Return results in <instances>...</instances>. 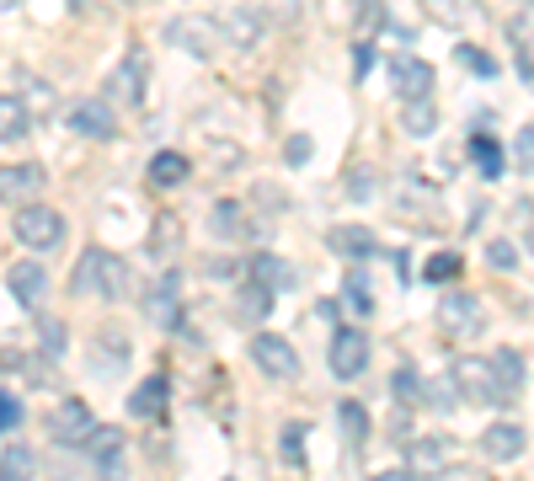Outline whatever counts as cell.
Listing matches in <instances>:
<instances>
[{
  "label": "cell",
  "instance_id": "obj_1",
  "mask_svg": "<svg viewBox=\"0 0 534 481\" xmlns=\"http://www.w3.org/2000/svg\"><path fill=\"white\" fill-rule=\"evenodd\" d=\"M129 284H134V278H129V262H123L118 252H102V246H91V252L75 262V284H70V289L81 294V300L91 294V300H107V305H113V300H123V294H129Z\"/></svg>",
  "mask_w": 534,
  "mask_h": 481
},
{
  "label": "cell",
  "instance_id": "obj_2",
  "mask_svg": "<svg viewBox=\"0 0 534 481\" xmlns=\"http://www.w3.org/2000/svg\"><path fill=\"white\" fill-rule=\"evenodd\" d=\"M11 230H17V241L27 252H54V246L65 241V214L49 209V204H22Z\"/></svg>",
  "mask_w": 534,
  "mask_h": 481
},
{
  "label": "cell",
  "instance_id": "obj_3",
  "mask_svg": "<svg viewBox=\"0 0 534 481\" xmlns=\"http://www.w3.org/2000/svg\"><path fill=\"white\" fill-rule=\"evenodd\" d=\"M161 38L171 43V49H182V54H193V59H209L219 49V27L209 17H171L161 27Z\"/></svg>",
  "mask_w": 534,
  "mask_h": 481
},
{
  "label": "cell",
  "instance_id": "obj_4",
  "mask_svg": "<svg viewBox=\"0 0 534 481\" xmlns=\"http://www.w3.org/2000/svg\"><path fill=\"white\" fill-rule=\"evenodd\" d=\"M251 359H257V369L267 380H294V375H300V353H294L284 337H273V332L251 337Z\"/></svg>",
  "mask_w": 534,
  "mask_h": 481
},
{
  "label": "cell",
  "instance_id": "obj_5",
  "mask_svg": "<svg viewBox=\"0 0 534 481\" xmlns=\"http://www.w3.org/2000/svg\"><path fill=\"white\" fill-rule=\"evenodd\" d=\"M97 433V417H91L86 401H59L49 412V439L54 444H86Z\"/></svg>",
  "mask_w": 534,
  "mask_h": 481
},
{
  "label": "cell",
  "instance_id": "obj_6",
  "mask_svg": "<svg viewBox=\"0 0 534 481\" xmlns=\"http://www.w3.org/2000/svg\"><path fill=\"white\" fill-rule=\"evenodd\" d=\"M481 300L470 289H449L444 300H438V327L454 332V337H465V332H481Z\"/></svg>",
  "mask_w": 534,
  "mask_h": 481
},
{
  "label": "cell",
  "instance_id": "obj_7",
  "mask_svg": "<svg viewBox=\"0 0 534 481\" xmlns=\"http://www.w3.org/2000/svg\"><path fill=\"white\" fill-rule=\"evenodd\" d=\"M390 86H396V97L401 102H422V97H433V65L428 59H412V54H401V59H390Z\"/></svg>",
  "mask_w": 534,
  "mask_h": 481
},
{
  "label": "cell",
  "instance_id": "obj_8",
  "mask_svg": "<svg viewBox=\"0 0 534 481\" xmlns=\"http://www.w3.org/2000/svg\"><path fill=\"white\" fill-rule=\"evenodd\" d=\"M145 316H150V327H177V316H182V278L177 273H161L150 284Z\"/></svg>",
  "mask_w": 534,
  "mask_h": 481
},
{
  "label": "cell",
  "instance_id": "obj_9",
  "mask_svg": "<svg viewBox=\"0 0 534 481\" xmlns=\"http://www.w3.org/2000/svg\"><path fill=\"white\" fill-rule=\"evenodd\" d=\"M364 369H369V337L353 332V327H342L332 337V375L337 380H358Z\"/></svg>",
  "mask_w": 534,
  "mask_h": 481
},
{
  "label": "cell",
  "instance_id": "obj_10",
  "mask_svg": "<svg viewBox=\"0 0 534 481\" xmlns=\"http://www.w3.org/2000/svg\"><path fill=\"white\" fill-rule=\"evenodd\" d=\"M43 193V166L22 161V166H0V204H27Z\"/></svg>",
  "mask_w": 534,
  "mask_h": 481
},
{
  "label": "cell",
  "instance_id": "obj_11",
  "mask_svg": "<svg viewBox=\"0 0 534 481\" xmlns=\"http://www.w3.org/2000/svg\"><path fill=\"white\" fill-rule=\"evenodd\" d=\"M422 11H428L438 27H486L481 0H422Z\"/></svg>",
  "mask_w": 534,
  "mask_h": 481
},
{
  "label": "cell",
  "instance_id": "obj_12",
  "mask_svg": "<svg viewBox=\"0 0 534 481\" xmlns=\"http://www.w3.org/2000/svg\"><path fill=\"white\" fill-rule=\"evenodd\" d=\"M454 380H460V391H465V396H476V401H502V385H497V364L465 359V364H454Z\"/></svg>",
  "mask_w": 534,
  "mask_h": 481
},
{
  "label": "cell",
  "instance_id": "obj_13",
  "mask_svg": "<svg viewBox=\"0 0 534 481\" xmlns=\"http://www.w3.org/2000/svg\"><path fill=\"white\" fill-rule=\"evenodd\" d=\"M70 123H75V134H86V139H113L118 134V113L107 102H75V113H70Z\"/></svg>",
  "mask_w": 534,
  "mask_h": 481
},
{
  "label": "cell",
  "instance_id": "obj_14",
  "mask_svg": "<svg viewBox=\"0 0 534 481\" xmlns=\"http://www.w3.org/2000/svg\"><path fill=\"white\" fill-rule=\"evenodd\" d=\"M524 444H529V433L518 428V423H492V428L481 433V449L492 460H518V455H524Z\"/></svg>",
  "mask_w": 534,
  "mask_h": 481
},
{
  "label": "cell",
  "instance_id": "obj_15",
  "mask_svg": "<svg viewBox=\"0 0 534 481\" xmlns=\"http://www.w3.org/2000/svg\"><path fill=\"white\" fill-rule=\"evenodd\" d=\"M6 278H11V294H17L22 305H43V294H49V273H43V262H17Z\"/></svg>",
  "mask_w": 534,
  "mask_h": 481
},
{
  "label": "cell",
  "instance_id": "obj_16",
  "mask_svg": "<svg viewBox=\"0 0 534 481\" xmlns=\"http://www.w3.org/2000/svg\"><path fill=\"white\" fill-rule=\"evenodd\" d=\"M91 353H97V375H118V369L129 364V337H123L118 327H102Z\"/></svg>",
  "mask_w": 534,
  "mask_h": 481
},
{
  "label": "cell",
  "instance_id": "obj_17",
  "mask_svg": "<svg viewBox=\"0 0 534 481\" xmlns=\"http://www.w3.org/2000/svg\"><path fill=\"white\" fill-rule=\"evenodd\" d=\"M251 278L267 284V289H294V284H300V268L284 262V257H273V252H257V257H251Z\"/></svg>",
  "mask_w": 534,
  "mask_h": 481
},
{
  "label": "cell",
  "instance_id": "obj_18",
  "mask_svg": "<svg viewBox=\"0 0 534 481\" xmlns=\"http://www.w3.org/2000/svg\"><path fill=\"white\" fill-rule=\"evenodd\" d=\"M326 241H332L337 257H374V230H364V225H337Z\"/></svg>",
  "mask_w": 534,
  "mask_h": 481
},
{
  "label": "cell",
  "instance_id": "obj_19",
  "mask_svg": "<svg viewBox=\"0 0 534 481\" xmlns=\"http://www.w3.org/2000/svg\"><path fill=\"white\" fill-rule=\"evenodd\" d=\"M91 460L97 465H107V471H113L118 465V455H123V428H107V423H97V433H91V439L81 444Z\"/></svg>",
  "mask_w": 534,
  "mask_h": 481
},
{
  "label": "cell",
  "instance_id": "obj_20",
  "mask_svg": "<svg viewBox=\"0 0 534 481\" xmlns=\"http://www.w3.org/2000/svg\"><path fill=\"white\" fill-rule=\"evenodd\" d=\"M33 129V113L17 102V97H0V145H17Z\"/></svg>",
  "mask_w": 534,
  "mask_h": 481
},
{
  "label": "cell",
  "instance_id": "obj_21",
  "mask_svg": "<svg viewBox=\"0 0 534 481\" xmlns=\"http://www.w3.org/2000/svg\"><path fill=\"white\" fill-rule=\"evenodd\" d=\"M33 476H38V455L27 444L0 449V481H33Z\"/></svg>",
  "mask_w": 534,
  "mask_h": 481
},
{
  "label": "cell",
  "instance_id": "obj_22",
  "mask_svg": "<svg viewBox=\"0 0 534 481\" xmlns=\"http://www.w3.org/2000/svg\"><path fill=\"white\" fill-rule=\"evenodd\" d=\"M209 220H214V236H219V241H241V236H246V209L235 204V198H219Z\"/></svg>",
  "mask_w": 534,
  "mask_h": 481
},
{
  "label": "cell",
  "instance_id": "obj_23",
  "mask_svg": "<svg viewBox=\"0 0 534 481\" xmlns=\"http://www.w3.org/2000/svg\"><path fill=\"white\" fill-rule=\"evenodd\" d=\"M187 172H193V166H187V155H177V150H161L150 161V182H155V188H177V182H187Z\"/></svg>",
  "mask_w": 534,
  "mask_h": 481
},
{
  "label": "cell",
  "instance_id": "obj_24",
  "mask_svg": "<svg viewBox=\"0 0 534 481\" xmlns=\"http://www.w3.org/2000/svg\"><path fill=\"white\" fill-rule=\"evenodd\" d=\"M113 91H118V97H129V102L145 97V54H129V59H123L118 75H113Z\"/></svg>",
  "mask_w": 534,
  "mask_h": 481
},
{
  "label": "cell",
  "instance_id": "obj_25",
  "mask_svg": "<svg viewBox=\"0 0 534 481\" xmlns=\"http://www.w3.org/2000/svg\"><path fill=\"white\" fill-rule=\"evenodd\" d=\"M161 407H166V380H161V375H150V380L129 396V412H134V417H155Z\"/></svg>",
  "mask_w": 534,
  "mask_h": 481
},
{
  "label": "cell",
  "instance_id": "obj_26",
  "mask_svg": "<svg viewBox=\"0 0 534 481\" xmlns=\"http://www.w3.org/2000/svg\"><path fill=\"white\" fill-rule=\"evenodd\" d=\"M401 129L412 134V139L433 134V129H438V113H433V102H428V97H422V102H406V107H401Z\"/></svg>",
  "mask_w": 534,
  "mask_h": 481
},
{
  "label": "cell",
  "instance_id": "obj_27",
  "mask_svg": "<svg viewBox=\"0 0 534 481\" xmlns=\"http://www.w3.org/2000/svg\"><path fill=\"white\" fill-rule=\"evenodd\" d=\"M348 11H353V27L358 33H380L385 22V0H348Z\"/></svg>",
  "mask_w": 534,
  "mask_h": 481
},
{
  "label": "cell",
  "instance_id": "obj_28",
  "mask_svg": "<svg viewBox=\"0 0 534 481\" xmlns=\"http://www.w3.org/2000/svg\"><path fill=\"white\" fill-rule=\"evenodd\" d=\"M470 155H476V166H481L486 177L502 172V145H497L492 134H476V139H470Z\"/></svg>",
  "mask_w": 534,
  "mask_h": 481
},
{
  "label": "cell",
  "instance_id": "obj_29",
  "mask_svg": "<svg viewBox=\"0 0 534 481\" xmlns=\"http://www.w3.org/2000/svg\"><path fill=\"white\" fill-rule=\"evenodd\" d=\"M337 423H342V433H348V444H364L369 417H364V407H358V401H342V407H337Z\"/></svg>",
  "mask_w": 534,
  "mask_h": 481
},
{
  "label": "cell",
  "instance_id": "obj_30",
  "mask_svg": "<svg viewBox=\"0 0 534 481\" xmlns=\"http://www.w3.org/2000/svg\"><path fill=\"white\" fill-rule=\"evenodd\" d=\"M454 54H460V65H465L470 75H481V81H492V75H497V59L486 54V49H476V43H460Z\"/></svg>",
  "mask_w": 534,
  "mask_h": 481
},
{
  "label": "cell",
  "instance_id": "obj_31",
  "mask_svg": "<svg viewBox=\"0 0 534 481\" xmlns=\"http://www.w3.org/2000/svg\"><path fill=\"white\" fill-rule=\"evenodd\" d=\"M492 364H497V385H502V396H508V391H513V385H518V380H524V359H518V353H513V348H502V353H497V359H492Z\"/></svg>",
  "mask_w": 534,
  "mask_h": 481
},
{
  "label": "cell",
  "instance_id": "obj_32",
  "mask_svg": "<svg viewBox=\"0 0 534 481\" xmlns=\"http://www.w3.org/2000/svg\"><path fill=\"white\" fill-rule=\"evenodd\" d=\"M230 22H235V33H230V38L241 43V49H246V43H257V38H262V27H267L262 11H235Z\"/></svg>",
  "mask_w": 534,
  "mask_h": 481
},
{
  "label": "cell",
  "instance_id": "obj_33",
  "mask_svg": "<svg viewBox=\"0 0 534 481\" xmlns=\"http://www.w3.org/2000/svg\"><path fill=\"white\" fill-rule=\"evenodd\" d=\"M257 11H262L273 27H289L294 17H300V0H257Z\"/></svg>",
  "mask_w": 534,
  "mask_h": 481
},
{
  "label": "cell",
  "instance_id": "obj_34",
  "mask_svg": "<svg viewBox=\"0 0 534 481\" xmlns=\"http://www.w3.org/2000/svg\"><path fill=\"white\" fill-rule=\"evenodd\" d=\"M513 166L518 172H534V123H524V129L513 134Z\"/></svg>",
  "mask_w": 534,
  "mask_h": 481
},
{
  "label": "cell",
  "instance_id": "obj_35",
  "mask_svg": "<svg viewBox=\"0 0 534 481\" xmlns=\"http://www.w3.org/2000/svg\"><path fill=\"white\" fill-rule=\"evenodd\" d=\"M267 305H273V289H267V284H246L241 289V310H246V316H267Z\"/></svg>",
  "mask_w": 534,
  "mask_h": 481
},
{
  "label": "cell",
  "instance_id": "obj_36",
  "mask_svg": "<svg viewBox=\"0 0 534 481\" xmlns=\"http://www.w3.org/2000/svg\"><path fill=\"white\" fill-rule=\"evenodd\" d=\"M444 278H460V257H454V252L428 257V284H444Z\"/></svg>",
  "mask_w": 534,
  "mask_h": 481
},
{
  "label": "cell",
  "instance_id": "obj_37",
  "mask_svg": "<svg viewBox=\"0 0 534 481\" xmlns=\"http://www.w3.org/2000/svg\"><path fill=\"white\" fill-rule=\"evenodd\" d=\"M11 428H22V401L11 391H0V433H11Z\"/></svg>",
  "mask_w": 534,
  "mask_h": 481
},
{
  "label": "cell",
  "instance_id": "obj_38",
  "mask_svg": "<svg viewBox=\"0 0 534 481\" xmlns=\"http://www.w3.org/2000/svg\"><path fill=\"white\" fill-rule=\"evenodd\" d=\"M284 460H289V465L305 460V428H294V423L284 428Z\"/></svg>",
  "mask_w": 534,
  "mask_h": 481
},
{
  "label": "cell",
  "instance_id": "obj_39",
  "mask_svg": "<svg viewBox=\"0 0 534 481\" xmlns=\"http://www.w3.org/2000/svg\"><path fill=\"white\" fill-rule=\"evenodd\" d=\"M348 193L353 198H374V172H369V166H353V172H348Z\"/></svg>",
  "mask_w": 534,
  "mask_h": 481
},
{
  "label": "cell",
  "instance_id": "obj_40",
  "mask_svg": "<svg viewBox=\"0 0 534 481\" xmlns=\"http://www.w3.org/2000/svg\"><path fill=\"white\" fill-rule=\"evenodd\" d=\"M38 337H43V348H49V353H59V348H65V321H43Z\"/></svg>",
  "mask_w": 534,
  "mask_h": 481
},
{
  "label": "cell",
  "instance_id": "obj_41",
  "mask_svg": "<svg viewBox=\"0 0 534 481\" xmlns=\"http://www.w3.org/2000/svg\"><path fill=\"white\" fill-rule=\"evenodd\" d=\"M284 155H289V166H305V161H310V139H305V134H294L289 145H284Z\"/></svg>",
  "mask_w": 534,
  "mask_h": 481
},
{
  "label": "cell",
  "instance_id": "obj_42",
  "mask_svg": "<svg viewBox=\"0 0 534 481\" xmlns=\"http://www.w3.org/2000/svg\"><path fill=\"white\" fill-rule=\"evenodd\" d=\"M438 449H444V439H433V444H417V465H428V471H438V465H444V455H438Z\"/></svg>",
  "mask_w": 534,
  "mask_h": 481
},
{
  "label": "cell",
  "instance_id": "obj_43",
  "mask_svg": "<svg viewBox=\"0 0 534 481\" xmlns=\"http://www.w3.org/2000/svg\"><path fill=\"white\" fill-rule=\"evenodd\" d=\"M364 284H369L364 273H353V278H348V300H353L358 310H369V289H364Z\"/></svg>",
  "mask_w": 534,
  "mask_h": 481
},
{
  "label": "cell",
  "instance_id": "obj_44",
  "mask_svg": "<svg viewBox=\"0 0 534 481\" xmlns=\"http://www.w3.org/2000/svg\"><path fill=\"white\" fill-rule=\"evenodd\" d=\"M353 65H358V70H353L358 81H364V75L374 70V49H369V43H358V49H353Z\"/></svg>",
  "mask_w": 534,
  "mask_h": 481
},
{
  "label": "cell",
  "instance_id": "obj_45",
  "mask_svg": "<svg viewBox=\"0 0 534 481\" xmlns=\"http://www.w3.org/2000/svg\"><path fill=\"white\" fill-rule=\"evenodd\" d=\"M486 257H492V268H513V257H518V252H513L508 241H497V246H492V252H486Z\"/></svg>",
  "mask_w": 534,
  "mask_h": 481
},
{
  "label": "cell",
  "instance_id": "obj_46",
  "mask_svg": "<svg viewBox=\"0 0 534 481\" xmlns=\"http://www.w3.org/2000/svg\"><path fill=\"white\" fill-rule=\"evenodd\" d=\"M214 155H219V166H225V172H230V166H241V145H214Z\"/></svg>",
  "mask_w": 534,
  "mask_h": 481
},
{
  "label": "cell",
  "instance_id": "obj_47",
  "mask_svg": "<svg viewBox=\"0 0 534 481\" xmlns=\"http://www.w3.org/2000/svg\"><path fill=\"white\" fill-rule=\"evenodd\" d=\"M396 396H406V401L417 396V375H412V369H401V375H396Z\"/></svg>",
  "mask_w": 534,
  "mask_h": 481
},
{
  "label": "cell",
  "instance_id": "obj_48",
  "mask_svg": "<svg viewBox=\"0 0 534 481\" xmlns=\"http://www.w3.org/2000/svg\"><path fill=\"white\" fill-rule=\"evenodd\" d=\"M374 481H412L406 471H385V476H374Z\"/></svg>",
  "mask_w": 534,
  "mask_h": 481
},
{
  "label": "cell",
  "instance_id": "obj_49",
  "mask_svg": "<svg viewBox=\"0 0 534 481\" xmlns=\"http://www.w3.org/2000/svg\"><path fill=\"white\" fill-rule=\"evenodd\" d=\"M0 6H11V0H0Z\"/></svg>",
  "mask_w": 534,
  "mask_h": 481
},
{
  "label": "cell",
  "instance_id": "obj_50",
  "mask_svg": "<svg viewBox=\"0 0 534 481\" xmlns=\"http://www.w3.org/2000/svg\"><path fill=\"white\" fill-rule=\"evenodd\" d=\"M524 6H534V0H524Z\"/></svg>",
  "mask_w": 534,
  "mask_h": 481
}]
</instances>
